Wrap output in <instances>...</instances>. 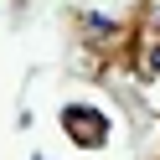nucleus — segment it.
<instances>
[{
  "label": "nucleus",
  "instance_id": "obj_1",
  "mask_svg": "<svg viewBox=\"0 0 160 160\" xmlns=\"http://www.w3.org/2000/svg\"><path fill=\"white\" fill-rule=\"evenodd\" d=\"M67 134L72 139H83V145H103V119L93 114V108H67Z\"/></svg>",
  "mask_w": 160,
  "mask_h": 160
}]
</instances>
